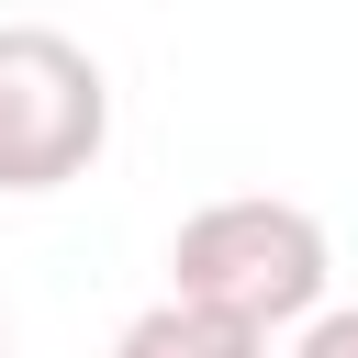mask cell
I'll use <instances>...</instances> for the list:
<instances>
[{
  "mask_svg": "<svg viewBox=\"0 0 358 358\" xmlns=\"http://www.w3.org/2000/svg\"><path fill=\"white\" fill-rule=\"evenodd\" d=\"M324 280H336V246L302 201H268V190H235V201H201L179 235H168V302H201L246 336H280V324H313L324 313Z\"/></svg>",
  "mask_w": 358,
  "mask_h": 358,
  "instance_id": "1",
  "label": "cell"
},
{
  "mask_svg": "<svg viewBox=\"0 0 358 358\" xmlns=\"http://www.w3.org/2000/svg\"><path fill=\"white\" fill-rule=\"evenodd\" d=\"M291 358H358V302H324L313 324H291Z\"/></svg>",
  "mask_w": 358,
  "mask_h": 358,
  "instance_id": "4",
  "label": "cell"
},
{
  "mask_svg": "<svg viewBox=\"0 0 358 358\" xmlns=\"http://www.w3.org/2000/svg\"><path fill=\"white\" fill-rule=\"evenodd\" d=\"M112 358H268V336H246V324H224L201 302H145L112 336Z\"/></svg>",
  "mask_w": 358,
  "mask_h": 358,
  "instance_id": "3",
  "label": "cell"
},
{
  "mask_svg": "<svg viewBox=\"0 0 358 358\" xmlns=\"http://www.w3.org/2000/svg\"><path fill=\"white\" fill-rule=\"evenodd\" d=\"M112 145V78L56 22H0V190H67Z\"/></svg>",
  "mask_w": 358,
  "mask_h": 358,
  "instance_id": "2",
  "label": "cell"
},
{
  "mask_svg": "<svg viewBox=\"0 0 358 358\" xmlns=\"http://www.w3.org/2000/svg\"><path fill=\"white\" fill-rule=\"evenodd\" d=\"M0 358H11V324H0Z\"/></svg>",
  "mask_w": 358,
  "mask_h": 358,
  "instance_id": "5",
  "label": "cell"
}]
</instances>
